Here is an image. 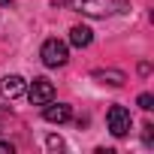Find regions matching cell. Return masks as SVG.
<instances>
[{
    "label": "cell",
    "instance_id": "obj_9",
    "mask_svg": "<svg viewBox=\"0 0 154 154\" xmlns=\"http://www.w3.org/2000/svg\"><path fill=\"white\" fill-rule=\"evenodd\" d=\"M136 103H139V109H145V112H151V109H154V97H151V94H139V100H136Z\"/></svg>",
    "mask_w": 154,
    "mask_h": 154
},
{
    "label": "cell",
    "instance_id": "obj_4",
    "mask_svg": "<svg viewBox=\"0 0 154 154\" xmlns=\"http://www.w3.org/2000/svg\"><path fill=\"white\" fill-rule=\"evenodd\" d=\"M27 97H30V103L33 106H45L48 100H54V85L48 82V79H33L30 82V88H27Z\"/></svg>",
    "mask_w": 154,
    "mask_h": 154
},
{
    "label": "cell",
    "instance_id": "obj_11",
    "mask_svg": "<svg viewBox=\"0 0 154 154\" xmlns=\"http://www.w3.org/2000/svg\"><path fill=\"white\" fill-rule=\"evenodd\" d=\"M45 145H48L51 151H60V148H63V142H60L57 136H48V139H45Z\"/></svg>",
    "mask_w": 154,
    "mask_h": 154
},
{
    "label": "cell",
    "instance_id": "obj_8",
    "mask_svg": "<svg viewBox=\"0 0 154 154\" xmlns=\"http://www.w3.org/2000/svg\"><path fill=\"white\" fill-rule=\"evenodd\" d=\"M69 42H72L75 48H88V45L94 42V30L85 27V24H75V27L69 30Z\"/></svg>",
    "mask_w": 154,
    "mask_h": 154
},
{
    "label": "cell",
    "instance_id": "obj_3",
    "mask_svg": "<svg viewBox=\"0 0 154 154\" xmlns=\"http://www.w3.org/2000/svg\"><path fill=\"white\" fill-rule=\"evenodd\" d=\"M106 121H109V133L112 136H127L130 133V127H133V118H130V109H124V106H112L109 109V115H106Z\"/></svg>",
    "mask_w": 154,
    "mask_h": 154
},
{
    "label": "cell",
    "instance_id": "obj_13",
    "mask_svg": "<svg viewBox=\"0 0 154 154\" xmlns=\"http://www.w3.org/2000/svg\"><path fill=\"white\" fill-rule=\"evenodd\" d=\"M6 3H12V0H0V6H6Z\"/></svg>",
    "mask_w": 154,
    "mask_h": 154
},
{
    "label": "cell",
    "instance_id": "obj_12",
    "mask_svg": "<svg viewBox=\"0 0 154 154\" xmlns=\"http://www.w3.org/2000/svg\"><path fill=\"white\" fill-rule=\"evenodd\" d=\"M0 154H12V142H0Z\"/></svg>",
    "mask_w": 154,
    "mask_h": 154
},
{
    "label": "cell",
    "instance_id": "obj_5",
    "mask_svg": "<svg viewBox=\"0 0 154 154\" xmlns=\"http://www.w3.org/2000/svg\"><path fill=\"white\" fill-rule=\"evenodd\" d=\"M42 118L48 121V124H63V121H69L72 118V109L66 106V103H45V109H42Z\"/></svg>",
    "mask_w": 154,
    "mask_h": 154
},
{
    "label": "cell",
    "instance_id": "obj_6",
    "mask_svg": "<svg viewBox=\"0 0 154 154\" xmlns=\"http://www.w3.org/2000/svg\"><path fill=\"white\" fill-rule=\"evenodd\" d=\"M0 94L6 100H18L24 94V79L21 75H3V79H0Z\"/></svg>",
    "mask_w": 154,
    "mask_h": 154
},
{
    "label": "cell",
    "instance_id": "obj_7",
    "mask_svg": "<svg viewBox=\"0 0 154 154\" xmlns=\"http://www.w3.org/2000/svg\"><path fill=\"white\" fill-rule=\"evenodd\" d=\"M94 82H100V85H112V88H121V85L127 82V75H124L121 69H94Z\"/></svg>",
    "mask_w": 154,
    "mask_h": 154
},
{
    "label": "cell",
    "instance_id": "obj_2",
    "mask_svg": "<svg viewBox=\"0 0 154 154\" xmlns=\"http://www.w3.org/2000/svg\"><path fill=\"white\" fill-rule=\"evenodd\" d=\"M39 57H42V63H45V66H63V63H66V57H69L66 42H60V39H45V42H42Z\"/></svg>",
    "mask_w": 154,
    "mask_h": 154
},
{
    "label": "cell",
    "instance_id": "obj_1",
    "mask_svg": "<svg viewBox=\"0 0 154 154\" xmlns=\"http://www.w3.org/2000/svg\"><path fill=\"white\" fill-rule=\"evenodd\" d=\"M63 6L72 9V12L91 15V18H106V15H115V12H124L127 9L124 0H66Z\"/></svg>",
    "mask_w": 154,
    "mask_h": 154
},
{
    "label": "cell",
    "instance_id": "obj_10",
    "mask_svg": "<svg viewBox=\"0 0 154 154\" xmlns=\"http://www.w3.org/2000/svg\"><path fill=\"white\" fill-rule=\"evenodd\" d=\"M142 139H145V145H151V142H154V124H145V133H142Z\"/></svg>",
    "mask_w": 154,
    "mask_h": 154
}]
</instances>
